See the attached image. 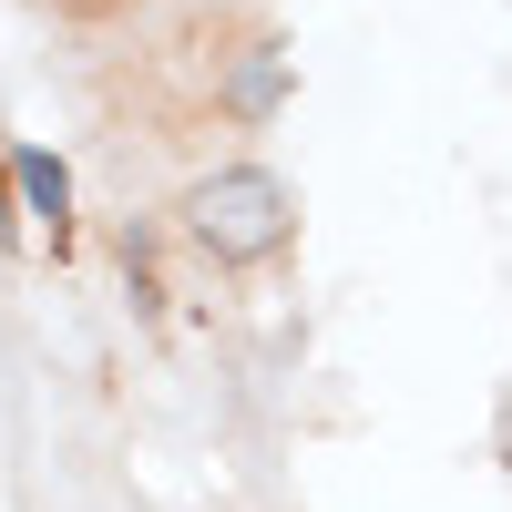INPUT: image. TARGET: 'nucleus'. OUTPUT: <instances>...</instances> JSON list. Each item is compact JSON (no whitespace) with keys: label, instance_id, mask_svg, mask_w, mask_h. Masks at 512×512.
<instances>
[{"label":"nucleus","instance_id":"f257e3e1","mask_svg":"<svg viewBox=\"0 0 512 512\" xmlns=\"http://www.w3.org/2000/svg\"><path fill=\"white\" fill-rule=\"evenodd\" d=\"M287 226H297V205H287V185L267 175V164H226V175H205V185L185 195V236H195L205 256H226V267L277 256Z\"/></svg>","mask_w":512,"mask_h":512},{"label":"nucleus","instance_id":"f03ea898","mask_svg":"<svg viewBox=\"0 0 512 512\" xmlns=\"http://www.w3.org/2000/svg\"><path fill=\"white\" fill-rule=\"evenodd\" d=\"M11 175H21V195H31V216L62 236V216H72V175H62V154H21Z\"/></svg>","mask_w":512,"mask_h":512},{"label":"nucleus","instance_id":"7ed1b4c3","mask_svg":"<svg viewBox=\"0 0 512 512\" xmlns=\"http://www.w3.org/2000/svg\"><path fill=\"white\" fill-rule=\"evenodd\" d=\"M236 103H246V113H267V103H277V62H256V72L236 82Z\"/></svg>","mask_w":512,"mask_h":512}]
</instances>
